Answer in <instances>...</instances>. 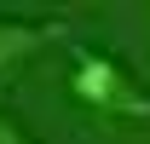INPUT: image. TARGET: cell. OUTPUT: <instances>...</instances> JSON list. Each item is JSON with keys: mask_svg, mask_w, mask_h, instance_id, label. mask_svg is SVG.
<instances>
[{"mask_svg": "<svg viewBox=\"0 0 150 144\" xmlns=\"http://www.w3.org/2000/svg\"><path fill=\"white\" fill-rule=\"evenodd\" d=\"M52 35H64V18H0V69H12Z\"/></svg>", "mask_w": 150, "mask_h": 144, "instance_id": "obj_2", "label": "cell"}, {"mask_svg": "<svg viewBox=\"0 0 150 144\" xmlns=\"http://www.w3.org/2000/svg\"><path fill=\"white\" fill-rule=\"evenodd\" d=\"M0 144H40V138H29V127H23L18 115H6V109H0Z\"/></svg>", "mask_w": 150, "mask_h": 144, "instance_id": "obj_3", "label": "cell"}, {"mask_svg": "<svg viewBox=\"0 0 150 144\" xmlns=\"http://www.w3.org/2000/svg\"><path fill=\"white\" fill-rule=\"evenodd\" d=\"M69 92L81 98V104L104 109V115H133V121L150 115V92H139V81H133L110 52H93V46H75Z\"/></svg>", "mask_w": 150, "mask_h": 144, "instance_id": "obj_1", "label": "cell"}, {"mask_svg": "<svg viewBox=\"0 0 150 144\" xmlns=\"http://www.w3.org/2000/svg\"><path fill=\"white\" fill-rule=\"evenodd\" d=\"M0 98H6V81H0Z\"/></svg>", "mask_w": 150, "mask_h": 144, "instance_id": "obj_4", "label": "cell"}]
</instances>
